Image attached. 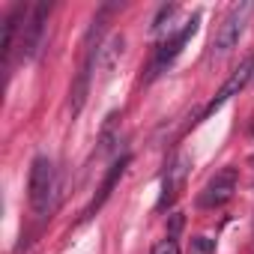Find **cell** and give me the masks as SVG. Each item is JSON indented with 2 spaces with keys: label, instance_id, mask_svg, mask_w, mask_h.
Listing matches in <instances>:
<instances>
[{
  "label": "cell",
  "instance_id": "1",
  "mask_svg": "<svg viewBox=\"0 0 254 254\" xmlns=\"http://www.w3.org/2000/svg\"><path fill=\"white\" fill-rule=\"evenodd\" d=\"M54 189H57V171L54 162L48 156H36L30 165V186H27V197L36 215H45L51 209L54 200Z\"/></svg>",
  "mask_w": 254,
  "mask_h": 254
},
{
  "label": "cell",
  "instance_id": "2",
  "mask_svg": "<svg viewBox=\"0 0 254 254\" xmlns=\"http://www.w3.org/2000/svg\"><path fill=\"white\" fill-rule=\"evenodd\" d=\"M251 12H254V3H251V0H242V3L230 6V12L224 15V21L218 24V33H215V39H212V54H215V57H224V54H230V51L239 45V36L245 33V24H248Z\"/></svg>",
  "mask_w": 254,
  "mask_h": 254
},
{
  "label": "cell",
  "instance_id": "3",
  "mask_svg": "<svg viewBox=\"0 0 254 254\" xmlns=\"http://www.w3.org/2000/svg\"><path fill=\"white\" fill-rule=\"evenodd\" d=\"M233 191H236V168H221L206 186H203V191H200V206H206V209H215V206H224L230 197H233Z\"/></svg>",
  "mask_w": 254,
  "mask_h": 254
},
{
  "label": "cell",
  "instance_id": "4",
  "mask_svg": "<svg viewBox=\"0 0 254 254\" xmlns=\"http://www.w3.org/2000/svg\"><path fill=\"white\" fill-rule=\"evenodd\" d=\"M251 75H254V57L248 54V57H242V60H239V66L230 72V78H227V81H224V87L215 93V99H212V102L203 108V117L215 114V111H218V108H221L227 99H233V96H236V93H239V90H242L248 81H251Z\"/></svg>",
  "mask_w": 254,
  "mask_h": 254
},
{
  "label": "cell",
  "instance_id": "5",
  "mask_svg": "<svg viewBox=\"0 0 254 254\" xmlns=\"http://www.w3.org/2000/svg\"><path fill=\"white\" fill-rule=\"evenodd\" d=\"M48 15H51V3H36L30 9V18H24V36H21V57L24 60L36 57V51L42 45V33H45Z\"/></svg>",
  "mask_w": 254,
  "mask_h": 254
},
{
  "label": "cell",
  "instance_id": "6",
  "mask_svg": "<svg viewBox=\"0 0 254 254\" xmlns=\"http://www.w3.org/2000/svg\"><path fill=\"white\" fill-rule=\"evenodd\" d=\"M197 21H200V18L194 15L191 21H186V24H183V30H180V33H174L171 39H165V42L159 45V51H156V60H153V75H159L165 66H171V63L177 60V54L183 51V45H186V42L194 36V30H197Z\"/></svg>",
  "mask_w": 254,
  "mask_h": 254
},
{
  "label": "cell",
  "instance_id": "7",
  "mask_svg": "<svg viewBox=\"0 0 254 254\" xmlns=\"http://www.w3.org/2000/svg\"><path fill=\"white\" fill-rule=\"evenodd\" d=\"M126 165H129V156H123L120 162H114V165H111V171H108V177H105V183H102L99 194H96V197H93V203L87 206V215H93V212H96V209H99V206L111 197V191H114L117 180H120V177H123V171H126Z\"/></svg>",
  "mask_w": 254,
  "mask_h": 254
},
{
  "label": "cell",
  "instance_id": "8",
  "mask_svg": "<svg viewBox=\"0 0 254 254\" xmlns=\"http://www.w3.org/2000/svg\"><path fill=\"white\" fill-rule=\"evenodd\" d=\"M24 9L15 6L9 15H6V33H3V63H9V54H12V45H15V33H18V21H21Z\"/></svg>",
  "mask_w": 254,
  "mask_h": 254
},
{
  "label": "cell",
  "instance_id": "9",
  "mask_svg": "<svg viewBox=\"0 0 254 254\" xmlns=\"http://www.w3.org/2000/svg\"><path fill=\"white\" fill-rule=\"evenodd\" d=\"M123 45H126V39L117 33V36H111L108 39V45H102V51H99V57H102V66L105 69H114V63L123 57Z\"/></svg>",
  "mask_w": 254,
  "mask_h": 254
},
{
  "label": "cell",
  "instance_id": "10",
  "mask_svg": "<svg viewBox=\"0 0 254 254\" xmlns=\"http://www.w3.org/2000/svg\"><path fill=\"white\" fill-rule=\"evenodd\" d=\"M153 254H180V245H177V239H162V242H156L153 245Z\"/></svg>",
  "mask_w": 254,
  "mask_h": 254
},
{
  "label": "cell",
  "instance_id": "11",
  "mask_svg": "<svg viewBox=\"0 0 254 254\" xmlns=\"http://www.w3.org/2000/svg\"><path fill=\"white\" fill-rule=\"evenodd\" d=\"M197 248H200V251H209V248H212V242H206L203 236H197Z\"/></svg>",
  "mask_w": 254,
  "mask_h": 254
}]
</instances>
